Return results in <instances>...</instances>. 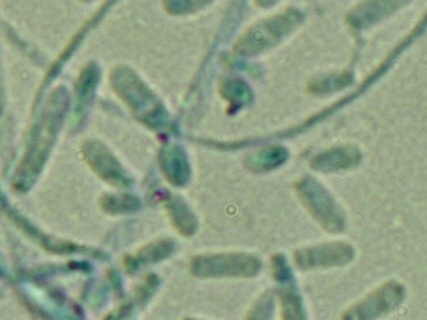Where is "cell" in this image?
<instances>
[{
    "label": "cell",
    "mask_w": 427,
    "mask_h": 320,
    "mask_svg": "<svg viewBox=\"0 0 427 320\" xmlns=\"http://www.w3.org/2000/svg\"><path fill=\"white\" fill-rule=\"evenodd\" d=\"M405 298L406 289L404 285L391 280L344 310L341 320H378L395 312L404 303Z\"/></svg>",
    "instance_id": "6da1fadb"
},
{
    "label": "cell",
    "mask_w": 427,
    "mask_h": 320,
    "mask_svg": "<svg viewBox=\"0 0 427 320\" xmlns=\"http://www.w3.org/2000/svg\"><path fill=\"white\" fill-rule=\"evenodd\" d=\"M355 251L348 244L328 243L302 249L296 253L295 259L302 270L344 265L353 259Z\"/></svg>",
    "instance_id": "7a4b0ae2"
},
{
    "label": "cell",
    "mask_w": 427,
    "mask_h": 320,
    "mask_svg": "<svg viewBox=\"0 0 427 320\" xmlns=\"http://www.w3.org/2000/svg\"><path fill=\"white\" fill-rule=\"evenodd\" d=\"M283 280L281 289V305H282V320H308L307 310L302 297L298 292L290 269L282 263L280 274Z\"/></svg>",
    "instance_id": "3957f363"
}]
</instances>
